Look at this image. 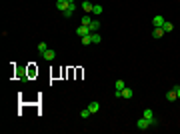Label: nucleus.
Masks as SVG:
<instances>
[{
  "label": "nucleus",
  "mask_w": 180,
  "mask_h": 134,
  "mask_svg": "<svg viewBox=\"0 0 180 134\" xmlns=\"http://www.w3.org/2000/svg\"><path fill=\"white\" fill-rule=\"evenodd\" d=\"M142 116L146 118V120H150V124H152V128H156L158 124H160V122H158V118H156V116H154V112H152V110H150V108H146V110L142 112Z\"/></svg>",
  "instance_id": "obj_1"
},
{
  "label": "nucleus",
  "mask_w": 180,
  "mask_h": 134,
  "mask_svg": "<svg viewBox=\"0 0 180 134\" xmlns=\"http://www.w3.org/2000/svg\"><path fill=\"white\" fill-rule=\"evenodd\" d=\"M136 128L138 130H148V128H152V124H150V120H146L144 116H140L138 120H136Z\"/></svg>",
  "instance_id": "obj_2"
},
{
  "label": "nucleus",
  "mask_w": 180,
  "mask_h": 134,
  "mask_svg": "<svg viewBox=\"0 0 180 134\" xmlns=\"http://www.w3.org/2000/svg\"><path fill=\"white\" fill-rule=\"evenodd\" d=\"M74 12H76V2L72 0V4H70L66 10L62 12V16H64V18H72V16H74Z\"/></svg>",
  "instance_id": "obj_3"
},
{
  "label": "nucleus",
  "mask_w": 180,
  "mask_h": 134,
  "mask_svg": "<svg viewBox=\"0 0 180 134\" xmlns=\"http://www.w3.org/2000/svg\"><path fill=\"white\" fill-rule=\"evenodd\" d=\"M70 4H72V0H56V8H58L60 12H64Z\"/></svg>",
  "instance_id": "obj_4"
},
{
  "label": "nucleus",
  "mask_w": 180,
  "mask_h": 134,
  "mask_svg": "<svg viewBox=\"0 0 180 134\" xmlns=\"http://www.w3.org/2000/svg\"><path fill=\"white\" fill-rule=\"evenodd\" d=\"M42 58H44V60H48V62H52L54 58H56V52L52 50V48H48V50H46L44 54H42Z\"/></svg>",
  "instance_id": "obj_5"
},
{
  "label": "nucleus",
  "mask_w": 180,
  "mask_h": 134,
  "mask_svg": "<svg viewBox=\"0 0 180 134\" xmlns=\"http://www.w3.org/2000/svg\"><path fill=\"white\" fill-rule=\"evenodd\" d=\"M76 34H78L80 38H82V36H88V34H90V28H88V26H82V24H80V26L76 28Z\"/></svg>",
  "instance_id": "obj_6"
},
{
  "label": "nucleus",
  "mask_w": 180,
  "mask_h": 134,
  "mask_svg": "<svg viewBox=\"0 0 180 134\" xmlns=\"http://www.w3.org/2000/svg\"><path fill=\"white\" fill-rule=\"evenodd\" d=\"M152 36H154V38H162V36H164V28L162 26H156L154 30H152Z\"/></svg>",
  "instance_id": "obj_7"
},
{
  "label": "nucleus",
  "mask_w": 180,
  "mask_h": 134,
  "mask_svg": "<svg viewBox=\"0 0 180 134\" xmlns=\"http://www.w3.org/2000/svg\"><path fill=\"white\" fill-rule=\"evenodd\" d=\"M90 40H92V44H100L102 42V36L98 32H90Z\"/></svg>",
  "instance_id": "obj_8"
},
{
  "label": "nucleus",
  "mask_w": 180,
  "mask_h": 134,
  "mask_svg": "<svg viewBox=\"0 0 180 134\" xmlns=\"http://www.w3.org/2000/svg\"><path fill=\"white\" fill-rule=\"evenodd\" d=\"M166 100H168V102H174V100H178V96H176V90H174V88L166 92Z\"/></svg>",
  "instance_id": "obj_9"
},
{
  "label": "nucleus",
  "mask_w": 180,
  "mask_h": 134,
  "mask_svg": "<svg viewBox=\"0 0 180 134\" xmlns=\"http://www.w3.org/2000/svg\"><path fill=\"white\" fill-rule=\"evenodd\" d=\"M88 108H90V112H92V114H96V112L100 110V102H96V100H92L88 104Z\"/></svg>",
  "instance_id": "obj_10"
},
{
  "label": "nucleus",
  "mask_w": 180,
  "mask_h": 134,
  "mask_svg": "<svg viewBox=\"0 0 180 134\" xmlns=\"http://www.w3.org/2000/svg\"><path fill=\"white\" fill-rule=\"evenodd\" d=\"M152 26H164V16H154L152 18Z\"/></svg>",
  "instance_id": "obj_11"
},
{
  "label": "nucleus",
  "mask_w": 180,
  "mask_h": 134,
  "mask_svg": "<svg viewBox=\"0 0 180 134\" xmlns=\"http://www.w3.org/2000/svg\"><path fill=\"white\" fill-rule=\"evenodd\" d=\"M88 28H90V32H98L100 30V20H92Z\"/></svg>",
  "instance_id": "obj_12"
},
{
  "label": "nucleus",
  "mask_w": 180,
  "mask_h": 134,
  "mask_svg": "<svg viewBox=\"0 0 180 134\" xmlns=\"http://www.w3.org/2000/svg\"><path fill=\"white\" fill-rule=\"evenodd\" d=\"M120 98H132V88L126 86L124 90H120Z\"/></svg>",
  "instance_id": "obj_13"
},
{
  "label": "nucleus",
  "mask_w": 180,
  "mask_h": 134,
  "mask_svg": "<svg viewBox=\"0 0 180 134\" xmlns=\"http://www.w3.org/2000/svg\"><path fill=\"white\" fill-rule=\"evenodd\" d=\"M78 116L82 118V120H86V118H90V116H92V112H90V108H82Z\"/></svg>",
  "instance_id": "obj_14"
},
{
  "label": "nucleus",
  "mask_w": 180,
  "mask_h": 134,
  "mask_svg": "<svg viewBox=\"0 0 180 134\" xmlns=\"http://www.w3.org/2000/svg\"><path fill=\"white\" fill-rule=\"evenodd\" d=\"M102 12H104V8H102L100 4H94V6H92V14H94V16H100Z\"/></svg>",
  "instance_id": "obj_15"
},
{
  "label": "nucleus",
  "mask_w": 180,
  "mask_h": 134,
  "mask_svg": "<svg viewBox=\"0 0 180 134\" xmlns=\"http://www.w3.org/2000/svg\"><path fill=\"white\" fill-rule=\"evenodd\" d=\"M92 20H94L92 16H82V18H80V24H82V26H90Z\"/></svg>",
  "instance_id": "obj_16"
},
{
  "label": "nucleus",
  "mask_w": 180,
  "mask_h": 134,
  "mask_svg": "<svg viewBox=\"0 0 180 134\" xmlns=\"http://www.w3.org/2000/svg\"><path fill=\"white\" fill-rule=\"evenodd\" d=\"M92 6H94L92 2H88V0H84V2H82V10H84V12H92Z\"/></svg>",
  "instance_id": "obj_17"
},
{
  "label": "nucleus",
  "mask_w": 180,
  "mask_h": 134,
  "mask_svg": "<svg viewBox=\"0 0 180 134\" xmlns=\"http://www.w3.org/2000/svg\"><path fill=\"white\" fill-rule=\"evenodd\" d=\"M36 48H38V52H40V54H44V52L48 50V44H46V42H40V44L36 46Z\"/></svg>",
  "instance_id": "obj_18"
},
{
  "label": "nucleus",
  "mask_w": 180,
  "mask_h": 134,
  "mask_svg": "<svg viewBox=\"0 0 180 134\" xmlns=\"http://www.w3.org/2000/svg\"><path fill=\"white\" fill-rule=\"evenodd\" d=\"M80 42H82V46H90V44H92V40H90V34H88V36H82V38H80Z\"/></svg>",
  "instance_id": "obj_19"
},
{
  "label": "nucleus",
  "mask_w": 180,
  "mask_h": 134,
  "mask_svg": "<svg viewBox=\"0 0 180 134\" xmlns=\"http://www.w3.org/2000/svg\"><path fill=\"white\" fill-rule=\"evenodd\" d=\"M164 32H172V28H174V26H172V22H164Z\"/></svg>",
  "instance_id": "obj_20"
},
{
  "label": "nucleus",
  "mask_w": 180,
  "mask_h": 134,
  "mask_svg": "<svg viewBox=\"0 0 180 134\" xmlns=\"http://www.w3.org/2000/svg\"><path fill=\"white\" fill-rule=\"evenodd\" d=\"M124 88H126L124 80H116V90H124Z\"/></svg>",
  "instance_id": "obj_21"
},
{
  "label": "nucleus",
  "mask_w": 180,
  "mask_h": 134,
  "mask_svg": "<svg viewBox=\"0 0 180 134\" xmlns=\"http://www.w3.org/2000/svg\"><path fill=\"white\" fill-rule=\"evenodd\" d=\"M174 90H176V96H178V100H180V86H174Z\"/></svg>",
  "instance_id": "obj_22"
}]
</instances>
